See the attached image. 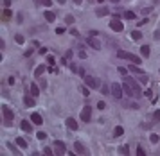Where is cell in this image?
I'll use <instances>...</instances> for the list:
<instances>
[{"label": "cell", "mask_w": 160, "mask_h": 156, "mask_svg": "<svg viewBox=\"0 0 160 156\" xmlns=\"http://www.w3.org/2000/svg\"><path fill=\"white\" fill-rule=\"evenodd\" d=\"M43 154H45V156H52V149H50V147H45V149H43Z\"/></svg>", "instance_id": "33"}, {"label": "cell", "mask_w": 160, "mask_h": 156, "mask_svg": "<svg viewBox=\"0 0 160 156\" xmlns=\"http://www.w3.org/2000/svg\"><path fill=\"white\" fill-rule=\"evenodd\" d=\"M70 58H72V50H68L67 54H65V59H70Z\"/></svg>", "instance_id": "44"}, {"label": "cell", "mask_w": 160, "mask_h": 156, "mask_svg": "<svg viewBox=\"0 0 160 156\" xmlns=\"http://www.w3.org/2000/svg\"><path fill=\"white\" fill-rule=\"evenodd\" d=\"M79 90H81V93H83L85 97H88V93H90V92H88V88H85V86H81Z\"/></svg>", "instance_id": "32"}, {"label": "cell", "mask_w": 160, "mask_h": 156, "mask_svg": "<svg viewBox=\"0 0 160 156\" xmlns=\"http://www.w3.org/2000/svg\"><path fill=\"white\" fill-rule=\"evenodd\" d=\"M36 137H38V140H45V138H47V135H45V133H40V131H38V135H36Z\"/></svg>", "instance_id": "34"}, {"label": "cell", "mask_w": 160, "mask_h": 156, "mask_svg": "<svg viewBox=\"0 0 160 156\" xmlns=\"http://www.w3.org/2000/svg\"><path fill=\"white\" fill-rule=\"evenodd\" d=\"M122 85H119V83H112V95L115 99H121L122 97Z\"/></svg>", "instance_id": "7"}, {"label": "cell", "mask_w": 160, "mask_h": 156, "mask_svg": "<svg viewBox=\"0 0 160 156\" xmlns=\"http://www.w3.org/2000/svg\"><path fill=\"white\" fill-rule=\"evenodd\" d=\"M43 6H47V7H50V6H52V0H43Z\"/></svg>", "instance_id": "42"}, {"label": "cell", "mask_w": 160, "mask_h": 156, "mask_svg": "<svg viewBox=\"0 0 160 156\" xmlns=\"http://www.w3.org/2000/svg\"><path fill=\"white\" fill-rule=\"evenodd\" d=\"M7 147H9V151H11L13 154H20V151H18L16 147H15V145H13V144H7Z\"/></svg>", "instance_id": "28"}, {"label": "cell", "mask_w": 160, "mask_h": 156, "mask_svg": "<svg viewBox=\"0 0 160 156\" xmlns=\"http://www.w3.org/2000/svg\"><path fill=\"white\" fill-rule=\"evenodd\" d=\"M140 52H142L144 58H147V56H149V47H147V45H142V47H140Z\"/></svg>", "instance_id": "25"}, {"label": "cell", "mask_w": 160, "mask_h": 156, "mask_svg": "<svg viewBox=\"0 0 160 156\" xmlns=\"http://www.w3.org/2000/svg\"><path fill=\"white\" fill-rule=\"evenodd\" d=\"M140 38H142L140 31H131V40H140Z\"/></svg>", "instance_id": "22"}, {"label": "cell", "mask_w": 160, "mask_h": 156, "mask_svg": "<svg viewBox=\"0 0 160 156\" xmlns=\"http://www.w3.org/2000/svg\"><path fill=\"white\" fill-rule=\"evenodd\" d=\"M149 140H151L153 144H157V142H158V135H151V137H149Z\"/></svg>", "instance_id": "36"}, {"label": "cell", "mask_w": 160, "mask_h": 156, "mask_svg": "<svg viewBox=\"0 0 160 156\" xmlns=\"http://www.w3.org/2000/svg\"><path fill=\"white\" fill-rule=\"evenodd\" d=\"M124 83H128L131 86V90L135 92V97H140V86H138V83L135 79H131L130 76H124Z\"/></svg>", "instance_id": "4"}, {"label": "cell", "mask_w": 160, "mask_h": 156, "mask_svg": "<svg viewBox=\"0 0 160 156\" xmlns=\"http://www.w3.org/2000/svg\"><path fill=\"white\" fill-rule=\"evenodd\" d=\"M83 79H85V83H87L88 88H97L99 86V81L95 79V77H92V76H85Z\"/></svg>", "instance_id": "9"}, {"label": "cell", "mask_w": 160, "mask_h": 156, "mask_svg": "<svg viewBox=\"0 0 160 156\" xmlns=\"http://www.w3.org/2000/svg\"><path fill=\"white\" fill-rule=\"evenodd\" d=\"M2 115H4V119H2V124L4 126H11L13 124V119H15V115H13V111L9 110L6 104L2 106Z\"/></svg>", "instance_id": "1"}, {"label": "cell", "mask_w": 160, "mask_h": 156, "mask_svg": "<svg viewBox=\"0 0 160 156\" xmlns=\"http://www.w3.org/2000/svg\"><path fill=\"white\" fill-rule=\"evenodd\" d=\"M153 120H155V122H160V110H157V111L153 113Z\"/></svg>", "instance_id": "30"}, {"label": "cell", "mask_w": 160, "mask_h": 156, "mask_svg": "<svg viewBox=\"0 0 160 156\" xmlns=\"http://www.w3.org/2000/svg\"><path fill=\"white\" fill-rule=\"evenodd\" d=\"M79 58L85 59V58H87V52H85V50H79Z\"/></svg>", "instance_id": "41"}, {"label": "cell", "mask_w": 160, "mask_h": 156, "mask_svg": "<svg viewBox=\"0 0 160 156\" xmlns=\"http://www.w3.org/2000/svg\"><path fill=\"white\" fill-rule=\"evenodd\" d=\"M43 72H45V67H41V65H40V67L34 70V76H36V77H40L41 74H43Z\"/></svg>", "instance_id": "26"}, {"label": "cell", "mask_w": 160, "mask_h": 156, "mask_svg": "<svg viewBox=\"0 0 160 156\" xmlns=\"http://www.w3.org/2000/svg\"><path fill=\"white\" fill-rule=\"evenodd\" d=\"M155 38H157V40H160V31H157V33H155Z\"/></svg>", "instance_id": "48"}, {"label": "cell", "mask_w": 160, "mask_h": 156, "mask_svg": "<svg viewBox=\"0 0 160 156\" xmlns=\"http://www.w3.org/2000/svg\"><path fill=\"white\" fill-rule=\"evenodd\" d=\"M74 151H76L78 154H88V149L85 147L81 142H76V144H74Z\"/></svg>", "instance_id": "10"}, {"label": "cell", "mask_w": 160, "mask_h": 156, "mask_svg": "<svg viewBox=\"0 0 160 156\" xmlns=\"http://www.w3.org/2000/svg\"><path fill=\"white\" fill-rule=\"evenodd\" d=\"M122 88H124V92L128 93V95H131V97H135V92L131 90V86L128 85V83H122Z\"/></svg>", "instance_id": "19"}, {"label": "cell", "mask_w": 160, "mask_h": 156, "mask_svg": "<svg viewBox=\"0 0 160 156\" xmlns=\"http://www.w3.org/2000/svg\"><path fill=\"white\" fill-rule=\"evenodd\" d=\"M110 29H112V31H115V33H121V31L124 29L119 16H113V18H112V22H110Z\"/></svg>", "instance_id": "5"}, {"label": "cell", "mask_w": 160, "mask_h": 156, "mask_svg": "<svg viewBox=\"0 0 160 156\" xmlns=\"http://www.w3.org/2000/svg\"><path fill=\"white\" fill-rule=\"evenodd\" d=\"M110 11H108V7H99V9H95V16H106Z\"/></svg>", "instance_id": "16"}, {"label": "cell", "mask_w": 160, "mask_h": 156, "mask_svg": "<svg viewBox=\"0 0 160 156\" xmlns=\"http://www.w3.org/2000/svg\"><path fill=\"white\" fill-rule=\"evenodd\" d=\"M67 126H68V128H70L72 131H78V122L74 120L72 117H68V119H67Z\"/></svg>", "instance_id": "14"}, {"label": "cell", "mask_w": 160, "mask_h": 156, "mask_svg": "<svg viewBox=\"0 0 160 156\" xmlns=\"http://www.w3.org/2000/svg\"><path fill=\"white\" fill-rule=\"evenodd\" d=\"M119 153H121V154H130V147H128V145H121V147H119Z\"/></svg>", "instance_id": "27"}, {"label": "cell", "mask_w": 160, "mask_h": 156, "mask_svg": "<svg viewBox=\"0 0 160 156\" xmlns=\"http://www.w3.org/2000/svg\"><path fill=\"white\" fill-rule=\"evenodd\" d=\"M45 20H47V22H54V20H56V15L54 13H50V11H45Z\"/></svg>", "instance_id": "20"}, {"label": "cell", "mask_w": 160, "mask_h": 156, "mask_svg": "<svg viewBox=\"0 0 160 156\" xmlns=\"http://www.w3.org/2000/svg\"><path fill=\"white\" fill-rule=\"evenodd\" d=\"M124 133V129H122V126H117L115 129H113V137H121V135Z\"/></svg>", "instance_id": "23"}, {"label": "cell", "mask_w": 160, "mask_h": 156, "mask_svg": "<svg viewBox=\"0 0 160 156\" xmlns=\"http://www.w3.org/2000/svg\"><path fill=\"white\" fill-rule=\"evenodd\" d=\"M20 128H22L25 133H31V131H33V122H29V120H22V124H20Z\"/></svg>", "instance_id": "11"}, {"label": "cell", "mask_w": 160, "mask_h": 156, "mask_svg": "<svg viewBox=\"0 0 160 156\" xmlns=\"http://www.w3.org/2000/svg\"><path fill=\"white\" fill-rule=\"evenodd\" d=\"M24 104H25L27 108H33L34 104H36V102H34V95H33V97H27V95H25V97H24Z\"/></svg>", "instance_id": "15"}, {"label": "cell", "mask_w": 160, "mask_h": 156, "mask_svg": "<svg viewBox=\"0 0 160 156\" xmlns=\"http://www.w3.org/2000/svg\"><path fill=\"white\" fill-rule=\"evenodd\" d=\"M135 16H137V15H135L133 11H126V13H124V18H126V20H135Z\"/></svg>", "instance_id": "24"}, {"label": "cell", "mask_w": 160, "mask_h": 156, "mask_svg": "<svg viewBox=\"0 0 160 156\" xmlns=\"http://www.w3.org/2000/svg\"><path fill=\"white\" fill-rule=\"evenodd\" d=\"M15 40H16V43H24V41H25V38H24L22 34H16V36H15Z\"/></svg>", "instance_id": "31"}, {"label": "cell", "mask_w": 160, "mask_h": 156, "mask_svg": "<svg viewBox=\"0 0 160 156\" xmlns=\"http://www.w3.org/2000/svg\"><path fill=\"white\" fill-rule=\"evenodd\" d=\"M137 154H138V156H142V154H146V151H144L142 147H140V145H138V147H137Z\"/></svg>", "instance_id": "35"}, {"label": "cell", "mask_w": 160, "mask_h": 156, "mask_svg": "<svg viewBox=\"0 0 160 156\" xmlns=\"http://www.w3.org/2000/svg\"><path fill=\"white\" fill-rule=\"evenodd\" d=\"M49 72H50V74H58V68H52V67H50Z\"/></svg>", "instance_id": "46"}, {"label": "cell", "mask_w": 160, "mask_h": 156, "mask_svg": "<svg viewBox=\"0 0 160 156\" xmlns=\"http://www.w3.org/2000/svg\"><path fill=\"white\" fill-rule=\"evenodd\" d=\"M67 2V0H58V4H65Z\"/></svg>", "instance_id": "50"}, {"label": "cell", "mask_w": 160, "mask_h": 156, "mask_svg": "<svg viewBox=\"0 0 160 156\" xmlns=\"http://www.w3.org/2000/svg\"><path fill=\"white\" fill-rule=\"evenodd\" d=\"M119 72H121L122 76H126V68H124V67H119Z\"/></svg>", "instance_id": "45"}, {"label": "cell", "mask_w": 160, "mask_h": 156, "mask_svg": "<svg viewBox=\"0 0 160 156\" xmlns=\"http://www.w3.org/2000/svg\"><path fill=\"white\" fill-rule=\"evenodd\" d=\"M155 2H157V0H155Z\"/></svg>", "instance_id": "53"}, {"label": "cell", "mask_w": 160, "mask_h": 156, "mask_svg": "<svg viewBox=\"0 0 160 156\" xmlns=\"http://www.w3.org/2000/svg\"><path fill=\"white\" fill-rule=\"evenodd\" d=\"M140 13H142V15H147V13H151V9H149V7H146V9H142Z\"/></svg>", "instance_id": "43"}, {"label": "cell", "mask_w": 160, "mask_h": 156, "mask_svg": "<svg viewBox=\"0 0 160 156\" xmlns=\"http://www.w3.org/2000/svg\"><path fill=\"white\" fill-rule=\"evenodd\" d=\"M11 16H13V13L6 7L4 11H2V20H4V22H7V20H11Z\"/></svg>", "instance_id": "18"}, {"label": "cell", "mask_w": 160, "mask_h": 156, "mask_svg": "<svg viewBox=\"0 0 160 156\" xmlns=\"http://www.w3.org/2000/svg\"><path fill=\"white\" fill-rule=\"evenodd\" d=\"M34 4H36V6H40V4H43V0H34Z\"/></svg>", "instance_id": "49"}, {"label": "cell", "mask_w": 160, "mask_h": 156, "mask_svg": "<svg viewBox=\"0 0 160 156\" xmlns=\"http://www.w3.org/2000/svg\"><path fill=\"white\" fill-rule=\"evenodd\" d=\"M54 153L56 154H67V145H65V142H61V140H56L54 142Z\"/></svg>", "instance_id": "6"}, {"label": "cell", "mask_w": 160, "mask_h": 156, "mask_svg": "<svg viewBox=\"0 0 160 156\" xmlns=\"http://www.w3.org/2000/svg\"><path fill=\"white\" fill-rule=\"evenodd\" d=\"M47 61H49V65H54V56H47Z\"/></svg>", "instance_id": "37"}, {"label": "cell", "mask_w": 160, "mask_h": 156, "mask_svg": "<svg viewBox=\"0 0 160 156\" xmlns=\"http://www.w3.org/2000/svg\"><path fill=\"white\" fill-rule=\"evenodd\" d=\"M11 2H13V0H4L2 4H4V7H9V6H11Z\"/></svg>", "instance_id": "39"}, {"label": "cell", "mask_w": 160, "mask_h": 156, "mask_svg": "<svg viewBox=\"0 0 160 156\" xmlns=\"http://www.w3.org/2000/svg\"><path fill=\"white\" fill-rule=\"evenodd\" d=\"M16 144H18V145H20L22 149H27V142H25L22 137H18V138H16Z\"/></svg>", "instance_id": "21"}, {"label": "cell", "mask_w": 160, "mask_h": 156, "mask_svg": "<svg viewBox=\"0 0 160 156\" xmlns=\"http://www.w3.org/2000/svg\"><path fill=\"white\" fill-rule=\"evenodd\" d=\"M65 24H67V25H72V24H74V16H70V15L65 16Z\"/></svg>", "instance_id": "29"}, {"label": "cell", "mask_w": 160, "mask_h": 156, "mask_svg": "<svg viewBox=\"0 0 160 156\" xmlns=\"http://www.w3.org/2000/svg\"><path fill=\"white\" fill-rule=\"evenodd\" d=\"M16 16H18V18H16V22H20V24H22V22H24V15L20 13V15H16Z\"/></svg>", "instance_id": "38"}, {"label": "cell", "mask_w": 160, "mask_h": 156, "mask_svg": "<svg viewBox=\"0 0 160 156\" xmlns=\"http://www.w3.org/2000/svg\"><path fill=\"white\" fill-rule=\"evenodd\" d=\"M110 2H115V4H117V2H119V0H110Z\"/></svg>", "instance_id": "52"}, {"label": "cell", "mask_w": 160, "mask_h": 156, "mask_svg": "<svg viewBox=\"0 0 160 156\" xmlns=\"http://www.w3.org/2000/svg\"><path fill=\"white\" fill-rule=\"evenodd\" d=\"M97 108L99 110H104V102H97Z\"/></svg>", "instance_id": "47"}, {"label": "cell", "mask_w": 160, "mask_h": 156, "mask_svg": "<svg viewBox=\"0 0 160 156\" xmlns=\"http://www.w3.org/2000/svg\"><path fill=\"white\" fill-rule=\"evenodd\" d=\"M81 120L83 122H90V119H92V108L90 106H85L83 110H81Z\"/></svg>", "instance_id": "8"}, {"label": "cell", "mask_w": 160, "mask_h": 156, "mask_svg": "<svg viewBox=\"0 0 160 156\" xmlns=\"http://www.w3.org/2000/svg\"><path fill=\"white\" fill-rule=\"evenodd\" d=\"M31 122H33V124H38V126H40V124L43 122V119H41L40 113H33V115H31Z\"/></svg>", "instance_id": "13"}, {"label": "cell", "mask_w": 160, "mask_h": 156, "mask_svg": "<svg viewBox=\"0 0 160 156\" xmlns=\"http://www.w3.org/2000/svg\"><path fill=\"white\" fill-rule=\"evenodd\" d=\"M130 72H133V74L137 76V79L140 81L142 85H146V83H147V76H146V72H144V70H140V68H138V67H137L135 63H133V65L130 67Z\"/></svg>", "instance_id": "3"}, {"label": "cell", "mask_w": 160, "mask_h": 156, "mask_svg": "<svg viewBox=\"0 0 160 156\" xmlns=\"http://www.w3.org/2000/svg\"><path fill=\"white\" fill-rule=\"evenodd\" d=\"M87 41H88V45H90V47H94V49H97V50L101 49V43H99V40H97V38H94V36H90V38H88Z\"/></svg>", "instance_id": "12"}, {"label": "cell", "mask_w": 160, "mask_h": 156, "mask_svg": "<svg viewBox=\"0 0 160 156\" xmlns=\"http://www.w3.org/2000/svg\"><path fill=\"white\" fill-rule=\"evenodd\" d=\"M29 88H31V90H29V92H31V95H34V97L40 95V88H38V85H34V83H33V85H31Z\"/></svg>", "instance_id": "17"}, {"label": "cell", "mask_w": 160, "mask_h": 156, "mask_svg": "<svg viewBox=\"0 0 160 156\" xmlns=\"http://www.w3.org/2000/svg\"><path fill=\"white\" fill-rule=\"evenodd\" d=\"M74 2H76V4H81V0H74Z\"/></svg>", "instance_id": "51"}, {"label": "cell", "mask_w": 160, "mask_h": 156, "mask_svg": "<svg viewBox=\"0 0 160 156\" xmlns=\"http://www.w3.org/2000/svg\"><path fill=\"white\" fill-rule=\"evenodd\" d=\"M117 56H119V58H122V59H128V61H131V63H135V65H138V63H140V58H138V56H135V54H131V52H126V50H119V52H117Z\"/></svg>", "instance_id": "2"}, {"label": "cell", "mask_w": 160, "mask_h": 156, "mask_svg": "<svg viewBox=\"0 0 160 156\" xmlns=\"http://www.w3.org/2000/svg\"><path fill=\"white\" fill-rule=\"evenodd\" d=\"M63 33H65V29H63V27H58L56 29V34H63Z\"/></svg>", "instance_id": "40"}]
</instances>
